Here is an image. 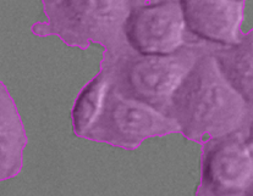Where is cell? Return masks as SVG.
<instances>
[{"label": "cell", "mask_w": 253, "mask_h": 196, "mask_svg": "<svg viewBox=\"0 0 253 196\" xmlns=\"http://www.w3.org/2000/svg\"><path fill=\"white\" fill-rule=\"evenodd\" d=\"M186 31L195 43L221 46L237 45L246 33L241 26L245 17V1H180Z\"/></svg>", "instance_id": "7"}, {"label": "cell", "mask_w": 253, "mask_h": 196, "mask_svg": "<svg viewBox=\"0 0 253 196\" xmlns=\"http://www.w3.org/2000/svg\"><path fill=\"white\" fill-rule=\"evenodd\" d=\"M27 135L14 99L0 81V182L21 172Z\"/></svg>", "instance_id": "8"}, {"label": "cell", "mask_w": 253, "mask_h": 196, "mask_svg": "<svg viewBox=\"0 0 253 196\" xmlns=\"http://www.w3.org/2000/svg\"><path fill=\"white\" fill-rule=\"evenodd\" d=\"M209 50L182 79L165 113L180 133L200 144L206 135L220 138L252 128L253 121V106L226 83Z\"/></svg>", "instance_id": "1"}, {"label": "cell", "mask_w": 253, "mask_h": 196, "mask_svg": "<svg viewBox=\"0 0 253 196\" xmlns=\"http://www.w3.org/2000/svg\"><path fill=\"white\" fill-rule=\"evenodd\" d=\"M208 43L187 44L170 55H141L131 50L116 59L103 56L100 65L109 71L112 84L124 98L137 100L165 116L171 97Z\"/></svg>", "instance_id": "3"}, {"label": "cell", "mask_w": 253, "mask_h": 196, "mask_svg": "<svg viewBox=\"0 0 253 196\" xmlns=\"http://www.w3.org/2000/svg\"><path fill=\"white\" fill-rule=\"evenodd\" d=\"M42 4L48 21L33 23L35 35H58L66 45L82 50L98 43L109 59L132 50L124 34L130 0H43Z\"/></svg>", "instance_id": "2"}, {"label": "cell", "mask_w": 253, "mask_h": 196, "mask_svg": "<svg viewBox=\"0 0 253 196\" xmlns=\"http://www.w3.org/2000/svg\"><path fill=\"white\" fill-rule=\"evenodd\" d=\"M246 196H252V193H251V194H249V195H246Z\"/></svg>", "instance_id": "11"}, {"label": "cell", "mask_w": 253, "mask_h": 196, "mask_svg": "<svg viewBox=\"0 0 253 196\" xmlns=\"http://www.w3.org/2000/svg\"><path fill=\"white\" fill-rule=\"evenodd\" d=\"M180 133L175 121L137 100L119 94L112 82L94 125L84 139L135 150L146 139Z\"/></svg>", "instance_id": "4"}, {"label": "cell", "mask_w": 253, "mask_h": 196, "mask_svg": "<svg viewBox=\"0 0 253 196\" xmlns=\"http://www.w3.org/2000/svg\"><path fill=\"white\" fill-rule=\"evenodd\" d=\"M124 34L130 48L141 55H170L196 44L186 31L180 1L175 0H130Z\"/></svg>", "instance_id": "6"}, {"label": "cell", "mask_w": 253, "mask_h": 196, "mask_svg": "<svg viewBox=\"0 0 253 196\" xmlns=\"http://www.w3.org/2000/svg\"><path fill=\"white\" fill-rule=\"evenodd\" d=\"M252 51V30L246 33L244 40L237 45L221 46L211 44L209 50L226 83L251 105L253 93Z\"/></svg>", "instance_id": "9"}, {"label": "cell", "mask_w": 253, "mask_h": 196, "mask_svg": "<svg viewBox=\"0 0 253 196\" xmlns=\"http://www.w3.org/2000/svg\"><path fill=\"white\" fill-rule=\"evenodd\" d=\"M252 187V128L202 144L201 184L196 196H246Z\"/></svg>", "instance_id": "5"}, {"label": "cell", "mask_w": 253, "mask_h": 196, "mask_svg": "<svg viewBox=\"0 0 253 196\" xmlns=\"http://www.w3.org/2000/svg\"><path fill=\"white\" fill-rule=\"evenodd\" d=\"M110 82L112 77L109 71L100 66L97 76L84 87L76 98L71 111V118L75 134L80 138H84L94 125Z\"/></svg>", "instance_id": "10"}]
</instances>
